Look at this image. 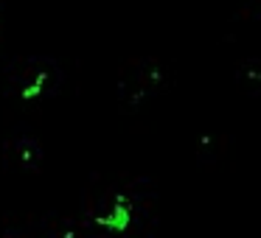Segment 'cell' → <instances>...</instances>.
Wrapping results in <instances>:
<instances>
[{"mask_svg":"<svg viewBox=\"0 0 261 238\" xmlns=\"http://www.w3.org/2000/svg\"><path fill=\"white\" fill-rule=\"evenodd\" d=\"M230 81L239 96L261 101V56H242L230 65Z\"/></svg>","mask_w":261,"mask_h":238,"instance_id":"cell-3","label":"cell"},{"mask_svg":"<svg viewBox=\"0 0 261 238\" xmlns=\"http://www.w3.org/2000/svg\"><path fill=\"white\" fill-rule=\"evenodd\" d=\"M0 157L12 174L20 176H42L48 165V148L45 140L34 132H14L3 140Z\"/></svg>","mask_w":261,"mask_h":238,"instance_id":"cell-2","label":"cell"},{"mask_svg":"<svg viewBox=\"0 0 261 238\" xmlns=\"http://www.w3.org/2000/svg\"><path fill=\"white\" fill-rule=\"evenodd\" d=\"M166 84V65L158 56H126L115 68L113 96L121 109H138Z\"/></svg>","mask_w":261,"mask_h":238,"instance_id":"cell-1","label":"cell"},{"mask_svg":"<svg viewBox=\"0 0 261 238\" xmlns=\"http://www.w3.org/2000/svg\"><path fill=\"white\" fill-rule=\"evenodd\" d=\"M233 9H236L239 17L261 23V0H233Z\"/></svg>","mask_w":261,"mask_h":238,"instance_id":"cell-4","label":"cell"}]
</instances>
